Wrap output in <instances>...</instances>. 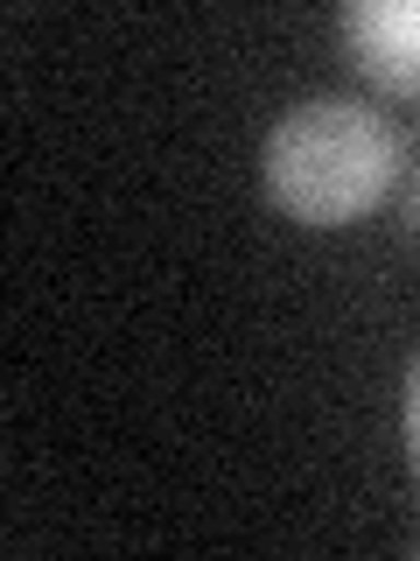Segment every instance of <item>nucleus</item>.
Wrapping results in <instances>:
<instances>
[{"instance_id": "nucleus-1", "label": "nucleus", "mask_w": 420, "mask_h": 561, "mask_svg": "<svg viewBox=\"0 0 420 561\" xmlns=\"http://www.w3.org/2000/svg\"><path fill=\"white\" fill-rule=\"evenodd\" d=\"M399 169H407V134L393 113L364 99L288 105L259 148L267 197L315 232H337V225H358L364 210H378L393 197Z\"/></svg>"}, {"instance_id": "nucleus-2", "label": "nucleus", "mask_w": 420, "mask_h": 561, "mask_svg": "<svg viewBox=\"0 0 420 561\" xmlns=\"http://www.w3.org/2000/svg\"><path fill=\"white\" fill-rule=\"evenodd\" d=\"M337 35L364 84L420 99V0H350L337 14Z\"/></svg>"}, {"instance_id": "nucleus-3", "label": "nucleus", "mask_w": 420, "mask_h": 561, "mask_svg": "<svg viewBox=\"0 0 420 561\" xmlns=\"http://www.w3.org/2000/svg\"><path fill=\"white\" fill-rule=\"evenodd\" d=\"M399 421H407V456H413V478H420V358L407 365V400H399Z\"/></svg>"}, {"instance_id": "nucleus-4", "label": "nucleus", "mask_w": 420, "mask_h": 561, "mask_svg": "<svg viewBox=\"0 0 420 561\" xmlns=\"http://www.w3.org/2000/svg\"><path fill=\"white\" fill-rule=\"evenodd\" d=\"M399 225H407V239L420 245V175L407 183V204H399Z\"/></svg>"}]
</instances>
